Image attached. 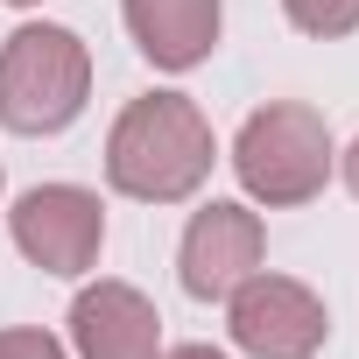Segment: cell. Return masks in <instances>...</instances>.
<instances>
[{
  "label": "cell",
  "instance_id": "cell-13",
  "mask_svg": "<svg viewBox=\"0 0 359 359\" xmlns=\"http://www.w3.org/2000/svg\"><path fill=\"white\" fill-rule=\"evenodd\" d=\"M15 8H36V0H15Z\"/></svg>",
  "mask_w": 359,
  "mask_h": 359
},
{
  "label": "cell",
  "instance_id": "cell-6",
  "mask_svg": "<svg viewBox=\"0 0 359 359\" xmlns=\"http://www.w3.org/2000/svg\"><path fill=\"white\" fill-rule=\"evenodd\" d=\"M261 247H268L261 219H254L247 205L212 198V205L191 219L184 254H176V268H184V289H191L198 303H226V296H233V289L261 268Z\"/></svg>",
  "mask_w": 359,
  "mask_h": 359
},
{
  "label": "cell",
  "instance_id": "cell-9",
  "mask_svg": "<svg viewBox=\"0 0 359 359\" xmlns=\"http://www.w3.org/2000/svg\"><path fill=\"white\" fill-rule=\"evenodd\" d=\"M282 8H289V22L303 36H324V43L359 29V0H282Z\"/></svg>",
  "mask_w": 359,
  "mask_h": 359
},
{
  "label": "cell",
  "instance_id": "cell-8",
  "mask_svg": "<svg viewBox=\"0 0 359 359\" xmlns=\"http://www.w3.org/2000/svg\"><path fill=\"white\" fill-rule=\"evenodd\" d=\"M127 29L155 71H191L219 43V0H127Z\"/></svg>",
  "mask_w": 359,
  "mask_h": 359
},
{
  "label": "cell",
  "instance_id": "cell-5",
  "mask_svg": "<svg viewBox=\"0 0 359 359\" xmlns=\"http://www.w3.org/2000/svg\"><path fill=\"white\" fill-rule=\"evenodd\" d=\"M226 303H233V345L254 352V359H310L324 345V331H331L317 289H303L289 275H261L254 268Z\"/></svg>",
  "mask_w": 359,
  "mask_h": 359
},
{
  "label": "cell",
  "instance_id": "cell-3",
  "mask_svg": "<svg viewBox=\"0 0 359 359\" xmlns=\"http://www.w3.org/2000/svg\"><path fill=\"white\" fill-rule=\"evenodd\" d=\"M233 169H240L247 198H261V205H310L331 176L324 113H310L303 99H275V106L247 113V127L233 141Z\"/></svg>",
  "mask_w": 359,
  "mask_h": 359
},
{
  "label": "cell",
  "instance_id": "cell-11",
  "mask_svg": "<svg viewBox=\"0 0 359 359\" xmlns=\"http://www.w3.org/2000/svg\"><path fill=\"white\" fill-rule=\"evenodd\" d=\"M155 359H226V352H212V345H176V352H155Z\"/></svg>",
  "mask_w": 359,
  "mask_h": 359
},
{
  "label": "cell",
  "instance_id": "cell-1",
  "mask_svg": "<svg viewBox=\"0 0 359 359\" xmlns=\"http://www.w3.org/2000/svg\"><path fill=\"white\" fill-rule=\"evenodd\" d=\"M212 120L184 92H148L106 134V184L141 205H176L212 176Z\"/></svg>",
  "mask_w": 359,
  "mask_h": 359
},
{
  "label": "cell",
  "instance_id": "cell-10",
  "mask_svg": "<svg viewBox=\"0 0 359 359\" xmlns=\"http://www.w3.org/2000/svg\"><path fill=\"white\" fill-rule=\"evenodd\" d=\"M0 359H64L50 331H0Z\"/></svg>",
  "mask_w": 359,
  "mask_h": 359
},
{
  "label": "cell",
  "instance_id": "cell-7",
  "mask_svg": "<svg viewBox=\"0 0 359 359\" xmlns=\"http://www.w3.org/2000/svg\"><path fill=\"white\" fill-rule=\"evenodd\" d=\"M71 345H78V359H155L162 352V317L141 289L99 282L71 303Z\"/></svg>",
  "mask_w": 359,
  "mask_h": 359
},
{
  "label": "cell",
  "instance_id": "cell-2",
  "mask_svg": "<svg viewBox=\"0 0 359 359\" xmlns=\"http://www.w3.org/2000/svg\"><path fill=\"white\" fill-rule=\"evenodd\" d=\"M92 99V50L71 29L29 22L0 43V127L64 134Z\"/></svg>",
  "mask_w": 359,
  "mask_h": 359
},
{
  "label": "cell",
  "instance_id": "cell-4",
  "mask_svg": "<svg viewBox=\"0 0 359 359\" xmlns=\"http://www.w3.org/2000/svg\"><path fill=\"white\" fill-rule=\"evenodd\" d=\"M8 233L43 275H85L106 247V212L78 184H43L8 212Z\"/></svg>",
  "mask_w": 359,
  "mask_h": 359
},
{
  "label": "cell",
  "instance_id": "cell-12",
  "mask_svg": "<svg viewBox=\"0 0 359 359\" xmlns=\"http://www.w3.org/2000/svg\"><path fill=\"white\" fill-rule=\"evenodd\" d=\"M345 184H352V198H359V141L345 148Z\"/></svg>",
  "mask_w": 359,
  "mask_h": 359
}]
</instances>
